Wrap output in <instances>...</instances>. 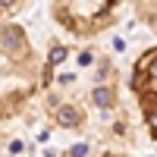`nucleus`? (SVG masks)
<instances>
[{
    "label": "nucleus",
    "mask_w": 157,
    "mask_h": 157,
    "mask_svg": "<svg viewBox=\"0 0 157 157\" xmlns=\"http://www.w3.org/2000/svg\"><path fill=\"white\" fill-rule=\"evenodd\" d=\"M57 120H60L63 126H72V123H75V113H72V107H63V110H60V116H57Z\"/></svg>",
    "instance_id": "obj_1"
},
{
    "label": "nucleus",
    "mask_w": 157,
    "mask_h": 157,
    "mask_svg": "<svg viewBox=\"0 0 157 157\" xmlns=\"http://www.w3.org/2000/svg\"><path fill=\"white\" fill-rule=\"evenodd\" d=\"M94 101L107 107V104H110V91H107V88H98V91H94Z\"/></svg>",
    "instance_id": "obj_2"
},
{
    "label": "nucleus",
    "mask_w": 157,
    "mask_h": 157,
    "mask_svg": "<svg viewBox=\"0 0 157 157\" xmlns=\"http://www.w3.org/2000/svg\"><path fill=\"white\" fill-rule=\"evenodd\" d=\"M63 57H66V50H63V47H57V50H54V63H60Z\"/></svg>",
    "instance_id": "obj_3"
}]
</instances>
